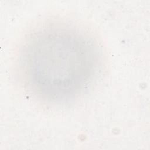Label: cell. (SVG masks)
<instances>
[{"label":"cell","mask_w":150,"mask_h":150,"mask_svg":"<svg viewBox=\"0 0 150 150\" xmlns=\"http://www.w3.org/2000/svg\"><path fill=\"white\" fill-rule=\"evenodd\" d=\"M97 44L87 33L69 25L49 23L32 33L21 51L24 84L39 99L63 104L80 97L98 75Z\"/></svg>","instance_id":"cell-1"}]
</instances>
